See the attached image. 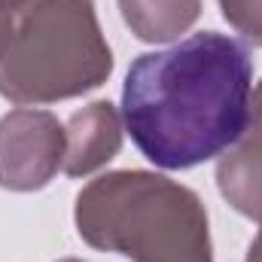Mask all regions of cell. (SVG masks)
I'll return each instance as SVG.
<instances>
[{"label": "cell", "mask_w": 262, "mask_h": 262, "mask_svg": "<svg viewBox=\"0 0 262 262\" xmlns=\"http://www.w3.org/2000/svg\"><path fill=\"white\" fill-rule=\"evenodd\" d=\"M250 101V52L226 34L201 31L128 67L122 122L152 165L186 171L223 156L244 134Z\"/></svg>", "instance_id": "cell-1"}, {"label": "cell", "mask_w": 262, "mask_h": 262, "mask_svg": "<svg viewBox=\"0 0 262 262\" xmlns=\"http://www.w3.org/2000/svg\"><path fill=\"white\" fill-rule=\"evenodd\" d=\"M79 238L131 262H213L201 198L162 174L113 171L76 195Z\"/></svg>", "instance_id": "cell-2"}, {"label": "cell", "mask_w": 262, "mask_h": 262, "mask_svg": "<svg viewBox=\"0 0 262 262\" xmlns=\"http://www.w3.org/2000/svg\"><path fill=\"white\" fill-rule=\"evenodd\" d=\"M110 70L95 0H28L0 15V95L18 107L79 98Z\"/></svg>", "instance_id": "cell-3"}, {"label": "cell", "mask_w": 262, "mask_h": 262, "mask_svg": "<svg viewBox=\"0 0 262 262\" xmlns=\"http://www.w3.org/2000/svg\"><path fill=\"white\" fill-rule=\"evenodd\" d=\"M67 134L49 110L18 107L0 119V189H43L64 168Z\"/></svg>", "instance_id": "cell-4"}, {"label": "cell", "mask_w": 262, "mask_h": 262, "mask_svg": "<svg viewBox=\"0 0 262 262\" xmlns=\"http://www.w3.org/2000/svg\"><path fill=\"white\" fill-rule=\"evenodd\" d=\"M216 186L241 216L262 220V82L253 89L244 134L220 156Z\"/></svg>", "instance_id": "cell-5"}, {"label": "cell", "mask_w": 262, "mask_h": 262, "mask_svg": "<svg viewBox=\"0 0 262 262\" xmlns=\"http://www.w3.org/2000/svg\"><path fill=\"white\" fill-rule=\"evenodd\" d=\"M64 134L67 152L61 171L67 177H85L122 149V116L110 101H95L67 119Z\"/></svg>", "instance_id": "cell-6"}, {"label": "cell", "mask_w": 262, "mask_h": 262, "mask_svg": "<svg viewBox=\"0 0 262 262\" xmlns=\"http://www.w3.org/2000/svg\"><path fill=\"white\" fill-rule=\"evenodd\" d=\"M131 34L143 43H171L201 15V0H119Z\"/></svg>", "instance_id": "cell-7"}, {"label": "cell", "mask_w": 262, "mask_h": 262, "mask_svg": "<svg viewBox=\"0 0 262 262\" xmlns=\"http://www.w3.org/2000/svg\"><path fill=\"white\" fill-rule=\"evenodd\" d=\"M220 9L247 43L262 49V0H220Z\"/></svg>", "instance_id": "cell-8"}, {"label": "cell", "mask_w": 262, "mask_h": 262, "mask_svg": "<svg viewBox=\"0 0 262 262\" xmlns=\"http://www.w3.org/2000/svg\"><path fill=\"white\" fill-rule=\"evenodd\" d=\"M244 262H262V226H259V232H256V238L250 241V250H247V259Z\"/></svg>", "instance_id": "cell-9"}, {"label": "cell", "mask_w": 262, "mask_h": 262, "mask_svg": "<svg viewBox=\"0 0 262 262\" xmlns=\"http://www.w3.org/2000/svg\"><path fill=\"white\" fill-rule=\"evenodd\" d=\"M28 0H0V15H9V12H15V9H21Z\"/></svg>", "instance_id": "cell-10"}, {"label": "cell", "mask_w": 262, "mask_h": 262, "mask_svg": "<svg viewBox=\"0 0 262 262\" xmlns=\"http://www.w3.org/2000/svg\"><path fill=\"white\" fill-rule=\"evenodd\" d=\"M58 262H82V259H58Z\"/></svg>", "instance_id": "cell-11"}]
</instances>
